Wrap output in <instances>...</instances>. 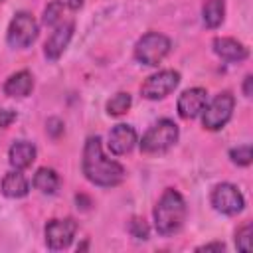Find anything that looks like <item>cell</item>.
I'll list each match as a JSON object with an SVG mask.
<instances>
[{
	"mask_svg": "<svg viewBox=\"0 0 253 253\" xmlns=\"http://www.w3.org/2000/svg\"><path fill=\"white\" fill-rule=\"evenodd\" d=\"M210 202L213 206L215 211L223 213V215H237L243 208H245V198L239 192V188L235 184L229 182H221L211 190Z\"/></svg>",
	"mask_w": 253,
	"mask_h": 253,
	"instance_id": "cell-7",
	"label": "cell"
},
{
	"mask_svg": "<svg viewBox=\"0 0 253 253\" xmlns=\"http://www.w3.org/2000/svg\"><path fill=\"white\" fill-rule=\"evenodd\" d=\"M65 6L71 10H79L83 6V0H65Z\"/></svg>",
	"mask_w": 253,
	"mask_h": 253,
	"instance_id": "cell-28",
	"label": "cell"
},
{
	"mask_svg": "<svg viewBox=\"0 0 253 253\" xmlns=\"http://www.w3.org/2000/svg\"><path fill=\"white\" fill-rule=\"evenodd\" d=\"M211 47L219 59L229 61V63H235V61L239 63V61L247 59V55H249V49L235 38H215L211 42Z\"/></svg>",
	"mask_w": 253,
	"mask_h": 253,
	"instance_id": "cell-13",
	"label": "cell"
},
{
	"mask_svg": "<svg viewBox=\"0 0 253 253\" xmlns=\"http://www.w3.org/2000/svg\"><path fill=\"white\" fill-rule=\"evenodd\" d=\"M235 247L243 253L251 251V223H245L235 231Z\"/></svg>",
	"mask_w": 253,
	"mask_h": 253,
	"instance_id": "cell-22",
	"label": "cell"
},
{
	"mask_svg": "<svg viewBox=\"0 0 253 253\" xmlns=\"http://www.w3.org/2000/svg\"><path fill=\"white\" fill-rule=\"evenodd\" d=\"M47 132H49L53 138H57V136L63 132V123H61L59 119H49V121H47Z\"/></svg>",
	"mask_w": 253,
	"mask_h": 253,
	"instance_id": "cell-25",
	"label": "cell"
},
{
	"mask_svg": "<svg viewBox=\"0 0 253 253\" xmlns=\"http://www.w3.org/2000/svg\"><path fill=\"white\" fill-rule=\"evenodd\" d=\"M34 188L40 190L42 194H47V196L55 194L57 188H59V176H57V172L53 168H47V166L38 168L36 174H34Z\"/></svg>",
	"mask_w": 253,
	"mask_h": 253,
	"instance_id": "cell-17",
	"label": "cell"
},
{
	"mask_svg": "<svg viewBox=\"0 0 253 253\" xmlns=\"http://www.w3.org/2000/svg\"><path fill=\"white\" fill-rule=\"evenodd\" d=\"M223 18H225V2L223 0H206V4L202 6L204 26L210 30H215L221 26Z\"/></svg>",
	"mask_w": 253,
	"mask_h": 253,
	"instance_id": "cell-18",
	"label": "cell"
},
{
	"mask_svg": "<svg viewBox=\"0 0 253 253\" xmlns=\"http://www.w3.org/2000/svg\"><path fill=\"white\" fill-rule=\"evenodd\" d=\"M0 2H2V0H0Z\"/></svg>",
	"mask_w": 253,
	"mask_h": 253,
	"instance_id": "cell-29",
	"label": "cell"
},
{
	"mask_svg": "<svg viewBox=\"0 0 253 253\" xmlns=\"http://www.w3.org/2000/svg\"><path fill=\"white\" fill-rule=\"evenodd\" d=\"M229 158L237 166H249L251 160H253V148H251V144H241V146L231 148L229 150Z\"/></svg>",
	"mask_w": 253,
	"mask_h": 253,
	"instance_id": "cell-21",
	"label": "cell"
},
{
	"mask_svg": "<svg viewBox=\"0 0 253 253\" xmlns=\"http://www.w3.org/2000/svg\"><path fill=\"white\" fill-rule=\"evenodd\" d=\"M170 47H172V42L168 36L160 32H146L134 43V59L142 65L154 67L170 53Z\"/></svg>",
	"mask_w": 253,
	"mask_h": 253,
	"instance_id": "cell-4",
	"label": "cell"
},
{
	"mask_svg": "<svg viewBox=\"0 0 253 253\" xmlns=\"http://www.w3.org/2000/svg\"><path fill=\"white\" fill-rule=\"evenodd\" d=\"M77 233V223L71 217H63V219H51L45 223L43 235H45V245L53 251L65 249L69 247V243L73 241Z\"/></svg>",
	"mask_w": 253,
	"mask_h": 253,
	"instance_id": "cell-9",
	"label": "cell"
},
{
	"mask_svg": "<svg viewBox=\"0 0 253 253\" xmlns=\"http://www.w3.org/2000/svg\"><path fill=\"white\" fill-rule=\"evenodd\" d=\"M36 146L28 140H16L10 150H8V160L12 164V168L16 170H24L28 166H32V162L36 160Z\"/></svg>",
	"mask_w": 253,
	"mask_h": 253,
	"instance_id": "cell-16",
	"label": "cell"
},
{
	"mask_svg": "<svg viewBox=\"0 0 253 253\" xmlns=\"http://www.w3.org/2000/svg\"><path fill=\"white\" fill-rule=\"evenodd\" d=\"M4 93L8 95V97H18V99H22V97H28L30 93H32V89H34V77H32V73L30 71H26V69H22V71H16V73H12L6 81H4Z\"/></svg>",
	"mask_w": 253,
	"mask_h": 253,
	"instance_id": "cell-14",
	"label": "cell"
},
{
	"mask_svg": "<svg viewBox=\"0 0 253 253\" xmlns=\"http://www.w3.org/2000/svg\"><path fill=\"white\" fill-rule=\"evenodd\" d=\"M251 83H253V77L245 75V81H243V95L245 97H251Z\"/></svg>",
	"mask_w": 253,
	"mask_h": 253,
	"instance_id": "cell-27",
	"label": "cell"
},
{
	"mask_svg": "<svg viewBox=\"0 0 253 253\" xmlns=\"http://www.w3.org/2000/svg\"><path fill=\"white\" fill-rule=\"evenodd\" d=\"M130 103H132L130 95L125 93V91H121V93L113 95V97L107 101V113H109L111 117H121V115H125V113L130 109Z\"/></svg>",
	"mask_w": 253,
	"mask_h": 253,
	"instance_id": "cell-20",
	"label": "cell"
},
{
	"mask_svg": "<svg viewBox=\"0 0 253 253\" xmlns=\"http://www.w3.org/2000/svg\"><path fill=\"white\" fill-rule=\"evenodd\" d=\"M180 83V73L174 69H162L150 77H146V81L140 85V93L144 99L148 101H158L164 99L166 95H170Z\"/></svg>",
	"mask_w": 253,
	"mask_h": 253,
	"instance_id": "cell-8",
	"label": "cell"
},
{
	"mask_svg": "<svg viewBox=\"0 0 253 253\" xmlns=\"http://www.w3.org/2000/svg\"><path fill=\"white\" fill-rule=\"evenodd\" d=\"M81 168L85 178L101 188H113L119 186L125 180V166L113 158H109L103 152V142L101 136H89L85 140L83 148V158H81Z\"/></svg>",
	"mask_w": 253,
	"mask_h": 253,
	"instance_id": "cell-1",
	"label": "cell"
},
{
	"mask_svg": "<svg viewBox=\"0 0 253 253\" xmlns=\"http://www.w3.org/2000/svg\"><path fill=\"white\" fill-rule=\"evenodd\" d=\"M16 121V111L12 109H0V128L10 126Z\"/></svg>",
	"mask_w": 253,
	"mask_h": 253,
	"instance_id": "cell-24",
	"label": "cell"
},
{
	"mask_svg": "<svg viewBox=\"0 0 253 253\" xmlns=\"http://www.w3.org/2000/svg\"><path fill=\"white\" fill-rule=\"evenodd\" d=\"M136 144V130L130 126V125H117L113 126V130L109 132V150L117 156H123V154H128Z\"/></svg>",
	"mask_w": 253,
	"mask_h": 253,
	"instance_id": "cell-12",
	"label": "cell"
},
{
	"mask_svg": "<svg viewBox=\"0 0 253 253\" xmlns=\"http://www.w3.org/2000/svg\"><path fill=\"white\" fill-rule=\"evenodd\" d=\"M178 125L172 119H160L142 134L138 144L144 154H162L178 142Z\"/></svg>",
	"mask_w": 253,
	"mask_h": 253,
	"instance_id": "cell-3",
	"label": "cell"
},
{
	"mask_svg": "<svg viewBox=\"0 0 253 253\" xmlns=\"http://www.w3.org/2000/svg\"><path fill=\"white\" fill-rule=\"evenodd\" d=\"M0 190L6 198H12V200H18V198H24L28 192H30V182L28 178L22 174V170H12L8 174H4L2 182H0Z\"/></svg>",
	"mask_w": 253,
	"mask_h": 253,
	"instance_id": "cell-15",
	"label": "cell"
},
{
	"mask_svg": "<svg viewBox=\"0 0 253 253\" xmlns=\"http://www.w3.org/2000/svg\"><path fill=\"white\" fill-rule=\"evenodd\" d=\"M63 8L65 4L61 0H51L45 8H43V16H42V24L47 28H55L57 24L63 22Z\"/></svg>",
	"mask_w": 253,
	"mask_h": 253,
	"instance_id": "cell-19",
	"label": "cell"
},
{
	"mask_svg": "<svg viewBox=\"0 0 253 253\" xmlns=\"http://www.w3.org/2000/svg\"><path fill=\"white\" fill-rule=\"evenodd\" d=\"M38 32H40V26L30 12L26 10L16 12L8 26V34H6L8 45L14 49H26L36 42Z\"/></svg>",
	"mask_w": 253,
	"mask_h": 253,
	"instance_id": "cell-6",
	"label": "cell"
},
{
	"mask_svg": "<svg viewBox=\"0 0 253 253\" xmlns=\"http://www.w3.org/2000/svg\"><path fill=\"white\" fill-rule=\"evenodd\" d=\"M186 213H188V208H186L184 196L174 188H166L152 211L154 227H156L158 235H162V237L176 235L184 227Z\"/></svg>",
	"mask_w": 253,
	"mask_h": 253,
	"instance_id": "cell-2",
	"label": "cell"
},
{
	"mask_svg": "<svg viewBox=\"0 0 253 253\" xmlns=\"http://www.w3.org/2000/svg\"><path fill=\"white\" fill-rule=\"evenodd\" d=\"M206 103H208V91L204 87H192V89H186L178 97L176 109H178V115L182 119L192 121V119L202 115Z\"/></svg>",
	"mask_w": 253,
	"mask_h": 253,
	"instance_id": "cell-10",
	"label": "cell"
},
{
	"mask_svg": "<svg viewBox=\"0 0 253 253\" xmlns=\"http://www.w3.org/2000/svg\"><path fill=\"white\" fill-rule=\"evenodd\" d=\"M128 231H130V235L132 237H136V239H148V223L144 221V217H132L130 221H128Z\"/></svg>",
	"mask_w": 253,
	"mask_h": 253,
	"instance_id": "cell-23",
	"label": "cell"
},
{
	"mask_svg": "<svg viewBox=\"0 0 253 253\" xmlns=\"http://www.w3.org/2000/svg\"><path fill=\"white\" fill-rule=\"evenodd\" d=\"M235 109V97L229 91H221L217 93L210 103H206L204 111H202V125L208 130H219L223 128Z\"/></svg>",
	"mask_w": 253,
	"mask_h": 253,
	"instance_id": "cell-5",
	"label": "cell"
},
{
	"mask_svg": "<svg viewBox=\"0 0 253 253\" xmlns=\"http://www.w3.org/2000/svg\"><path fill=\"white\" fill-rule=\"evenodd\" d=\"M73 30H75L73 22H61V24H57L53 28L51 36L45 40V45H43V53H45V57L49 61H57L61 57V53L65 51V47L71 42Z\"/></svg>",
	"mask_w": 253,
	"mask_h": 253,
	"instance_id": "cell-11",
	"label": "cell"
},
{
	"mask_svg": "<svg viewBox=\"0 0 253 253\" xmlns=\"http://www.w3.org/2000/svg\"><path fill=\"white\" fill-rule=\"evenodd\" d=\"M223 249H225L223 243H206L198 247V251H223Z\"/></svg>",
	"mask_w": 253,
	"mask_h": 253,
	"instance_id": "cell-26",
	"label": "cell"
}]
</instances>
